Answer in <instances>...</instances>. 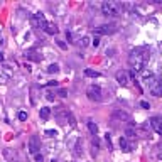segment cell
Wrapping results in <instances>:
<instances>
[{"label":"cell","instance_id":"obj_28","mask_svg":"<svg viewBox=\"0 0 162 162\" xmlns=\"http://www.w3.org/2000/svg\"><path fill=\"white\" fill-rule=\"evenodd\" d=\"M91 46H95V47L100 46V37H98V36L95 37V39H91Z\"/></svg>","mask_w":162,"mask_h":162},{"label":"cell","instance_id":"obj_17","mask_svg":"<svg viewBox=\"0 0 162 162\" xmlns=\"http://www.w3.org/2000/svg\"><path fill=\"white\" fill-rule=\"evenodd\" d=\"M0 71H2V73L5 74L7 78H10V76H14V71H12V68H10V66H7V64H4Z\"/></svg>","mask_w":162,"mask_h":162},{"label":"cell","instance_id":"obj_32","mask_svg":"<svg viewBox=\"0 0 162 162\" xmlns=\"http://www.w3.org/2000/svg\"><path fill=\"white\" fill-rule=\"evenodd\" d=\"M58 95H59V96H66V95H68V91H66V89H59Z\"/></svg>","mask_w":162,"mask_h":162},{"label":"cell","instance_id":"obj_24","mask_svg":"<svg viewBox=\"0 0 162 162\" xmlns=\"http://www.w3.org/2000/svg\"><path fill=\"white\" fill-rule=\"evenodd\" d=\"M46 135L51 137V139H56L58 137V130H46Z\"/></svg>","mask_w":162,"mask_h":162},{"label":"cell","instance_id":"obj_7","mask_svg":"<svg viewBox=\"0 0 162 162\" xmlns=\"http://www.w3.org/2000/svg\"><path fill=\"white\" fill-rule=\"evenodd\" d=\"M111 117H113L115 120H118V122H130L132 120L130 113H128V111H125V110H113Z\"/></svg>","mask_w":162,"mask_h":162},{"label":"cell","instance_id":"obj_14","mask_svg":"<svg viewBox=\"0 0 162 162\" xmlns=\"http://www.w3.org/2000/svg\"><path fill=\"white\" fill-rule=\"evenodd\" d=\"M39 117H41V120H47V118L51 117V108H47V106H42L41 110H39Z\"/></svg>","mask_w":162,"mask_h":162},{"label":"cell","instance_id":"obj_27","mask_svg":"<svg viewBox=\"0 0 162 162\" xmlns=\"http://www.w3.org/2000/svg\"><path fill=\"white\" fill-rule=\"evenodd\" d=\"M46 100L47 101H54V93H52V91H47L46 93Z\"/></svg>","mask_w":162,"mask_h":162},{"label":"cell","instance_id":"obj_31","mask_svg":"<svg viewBox=\"0 0 162 162\" xmlns=\"http://www.w3.org/2000/svg\"><path fill=\"white\" fill-rule=\"evenodd\" d=\"M58 46L61 47V49H66V47H68L66 46V42H63V41H58Z\"/></svg>","mask_w":162,"mask_h":162},{"label":"cell","instance_id":"obj_34","mask_svg":"<svg viewBox=\"0 0 162 162\" xmlns=\"http://www.w3.org/2000/svg\"><path fill=\"white\" fill-rule=\"evenodd\" d=\"M4 61V52H0V63Z\"/></svg>","mask_w":162,"mask_h":162},{"label":"cell","instance_id":"obj_29","mask_svg":"<svg viewBox=\"0 0 162 162\" xmlns=\"http://www.w3.org/2000/svg\"><path fill=\"white\" fill-rule=\"evenodd\" d=\"M7 79H9V78H7L5 74H4L2 71H0V83H2V84H4V83H7Z\"/></svg>","mask_w":162,"mask_h":162},{"label":"cell","instance_id":"obj_9","mask_svg":"<svg viewBox=\"0 0 162 162\" xmlns=\"http://www.w3.org/2000/svg\"><path fill=\"white\" fill-rule=\"evenodd\" d=\"M95 31L98 32V34H113L117 29H115L113 24H101V26H98Z\"/></svg>","mask_w":162,"mask_h":162},{"label":"cell","instance_id":"obj_30","mask_svg":"<svg viewBox=\"0 0 162 162\" xmlns=\"http://www.w3.org/2000/svg\"><path fill=\"white\" fill-rule=\"evenodd\" d=\"M140 106H142V108H145V110H149V108H150L149 101H140Z\"/></svg>","mask_w":162,"mask_h":162},{"label":"cell","instance_id":"obj_12","mask_svg":"<svg viewBox=\"0 0 162 162\" xmlns=\"http://www.w3.org/2000/svg\"><path fill=\"white\" fill-rule=\"evenodd\" d=\"M115 78H117V81H118L122 86H127V84H128V74H127L125 71H118Z\"/></svg>","mask_w":162,"mask_h":162},{"label":"cell","instance_id":"obj_11","mask_svg":"<svg viewBox=\"0 0 162 162\" xmlns=\"http://www.w3.org/2000/svg\"><path fill=\"white\" fill-rule=\"evenodd\" d=\"M120 149H122L123 152H132V149H133V144H130L127 137H120Z\"/></svg>","mask_w":162,"mask_h":162},{"label":"cell","instance_id":"obj_16","mask_svg":"<svg viewBox=\"0 0 162 162\" xmlns=\"http://www.w3.org/2000/svg\"><path fill=\"white\" fill-rule=\"evenodd\" d=\"M88 130L91 132V135L95 137L96 133H98V125H96L93 120H88Z\"/></svg>","mask_w":162,"mask_h":162},{"label":"cell","instance_id":"obj_20","mask_svg":"<svg viewBox=\"0 0 162 162\" xmlns=\"http://www.w3.org/2000/svg\"><path fill=\"white\" fill-rule=\"evenodd\" d=\"M58 71H59V66H58V64H56V63H54V64H49V66H47V73H58Z\"/></svg>","mask_w":162,"mask_h":162},{"label":"cell","instance_id":"obj_4","mask_svg":"<svg viewBox=\"0 0 162 162\" xmlns=\"http://www.w3.org/2000/svg\"><path fill=\"white\" fill-rule=\"evenodd\" d=\"M46 22L47 21L44 19V14H42V12H37V14H34V15L31 17V24H32L34 29H42Z\"/></svg>","mask_w":162,"mask_h":162},{"label":"cell","instance_id":"obj_21","mask_svg":"<svg viewBox=\"0 0 162 162\" xmlns=\"http://www.w3.org/2000/svg\"><path fill=\"white\" fill-rule=\"evenodd\" d=\"M125 135H127V139H133V137L137 135V130H133V128H127Z\"/></svg>","mask_w":162,"mask_h":162},{"label":"cell","instance_id":"obj_19","mask_svg":"<svg viewBox=\"0 0 162 162\" xmlns=\"http://www.w3.org/2000/svg\"><path fill=\"white\" fill-rule=\"evenodd\" d=\"M26 58H29V59H32V61H41V58L37 56L36 52H32V51H29V52H26Z\"/></svg>","mask_w":162,"mask_h":162},{"label":"cell","instance_id":"obj_8","mask_svg":"<svg viewBox=\"0 0 162 162\" xmlns=\"http://www.w3.org/2000/svg\"><path fill=\"white\" fill-rule=\"evenodd\" d=\"M68 110H64V108H58V110L54 111V115H56V118H58V122L61 123V125H66L68 123Z\"/></svg>","mask_w":162,"mask_h":162},{"label":"cell","instance_id":"obj_1","mask_svg":"<svg viewBox=\"0 0 162 162\" xmlns=\"http://www.w3.org/2000/svg\"><path fill=\"white\" fill-rule=\"evenodd\" d=\"M149 61H150V56H149V49H147L145 46L135 47V49L130 52V56H128V64H130V68H132L133 73H142V71L145 69Z\"/></svg>","mask_w":162,"mask_h":162},{"label":"cell","instance_id":"obj_2","mask_svg":"<svg viewBox=\"0 0 162 162\" xmlns=\"http://www.w3.org/2000/svg\"><path fill=\"white\" fill-rule=\"evenodd\" d=\"M122 10V4L118 2H103L101 4V12L103 15H108V17H117Z\"/></svg>","mask_w":162,"mask_h":162},{"label":"cell","instance_id":"obj_18","mask_svg":"<svg viewBox=\"0 0 162 162\" xmlns=\"http://www.w3.org/2000/svg\"><path fill=\"white\" fill-rule=\"evenodd\" d=\"M84 76H88V78H98L100 73L98 71H93V69H84Z\"/></svg>","mask_w":162,"mask_h":162},{"label":"cell","instance_id":"obj_25","mask_svg":"<svg viewBox=\"0 0 162 162\" xmlns=\"http://www.w3.org/2000/svg\"><path fill=\"white\" fill-rule=\"evenodd\" d=\"M17 117H19V120H21V122H26L27 120V113H26V111H19V115H17Z\"/></svg>","mask_w":162,"mask_h":162},{"label":"cell","instance_id":"obj_33","mask_svg":"<svg viewBox=\"0 0 162 162\" xmlns=\"http://www.w3.org/2000/svg\"><path fill=\"white\" fill-rule=\"evenodd\" d=\"M58 84V81H47V86H56Z\"/></svg>","mask_w":162,"mask_h":162},{"label":"cell","instance_id":"obj_22","mask_svg":"<svg viewBox=\"0 0 162 162\" xmlns=\"http://www.w3.org/2000/svg\"><path fill=\"white\" fill-rule=\"evenodd\" d=\"M68 122H69V127H71V128H74V127H76V120H74L73 113H68Z\"/></svg>","mask_w":162,"mask_h":162},{"label":"cell","instance_id":"obj_5","mask_svg":"<svg viewBox=\"0 0 162 162\" xmlns=\"http://www.w3.org/2000/svg\"><path fill=\"white\" fill-rule=\"evenodd\" d=\"M29 152H31L32 155H36V154L41 152V140H39L37 135H32L29 139Z\"/></svg>","mask_w":162,"mask_h":162},{"label":"cell","instance_id":"obj_3","mask_svg":"<svg viewBox=\"0 0 162 162\" xmlns=\"http://www.w3.org/2000/svg\"><path fill=\"white\" fill-rule=\"evenodd\" d=\"M86 95H88V98L91 100V101H101V88H100V86H96V84L88 86Z\"/></svg>","mask_w":162,"mask_h":162},{"label":"cell","instance_id":"obj_23","mask_svg":"<svg viewBox=\"0 0 162 162\" xmlns=\"http://www.w3.org/2000/svg\"><path fill=\"white\" fill-rule=\"evenodd\" d=\"M155 154H154V155L157 157V159H162V144H157V147H155Z\"/></svg>","mask_w":162,"mask_h":162},{"label":"cell","instance_id":"obj_26","mask_svg":"<svg viewBox=\"0 0 162 162\" xmlns=\"http://www.w3.org/2000/svg\"><path fill=\"white\" fill-rule=\"evenodd\" d=\"M34 161H36V162H44V155L39 152V154H36V155H34Z\"/></svg>","mask_w":162,"mask_h":162},{"label":"cell","instance_id":"obj_13","mask_svg":"<svg viewBox=\"0 0 162 162\" xmlns=\"http://www.w3.org/2000/svg\"><path fill=\"white\" fill-rule=\"evenodd\" d=\"M42 29H44L47 34H58V27H56V24H54V22H46Z\"/></svg>","mask_w":162,"mask_h":162},{"label":"cell","instance_id":"obj_15","mask_svg":"<svg viewBox=\"0 0 162 162\" xmlns=\"http://www.w3.org/2000/svg\"><path fill=\"white\" fill-rule=\"evenodd\" d=\"M81 47H88V46H91V37L89 36H83L81 39H79V42H78Z\"/></svg>","mask_w":162,"mask_h":162},{"label":"cell","instance_id":"obj_6","mask_svg":"<svg viewBox=\"0 0 162 162\" xmlns=\"http://www.w3.org/2000/svg\"><path fill=\"white\" fill-rule=\"evenodd\" d=\"M149 123H150V127L154 128V132H155V133L162 135V117H157V115L150 117Z\"/></svg>","mask_w":162,"mask_h":162},{"label":"cell","instance_id":"obj_10","mask_svg":"<svg viewBox=\"0 0 162 162\" xmlns=\"http://www.w3.org/2000/svg\"><path fill=\"white\" fill-rule=\"evenodd\" d=\"M149 89H150L152 96H157V98H161V96H162V81H161V79H157V81L152 84Z\"/></svg>","mask_w":162,"mask_h":162}]
</instances>
